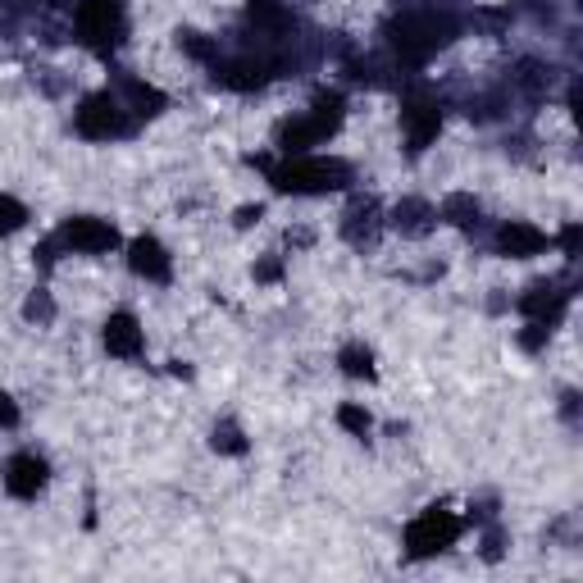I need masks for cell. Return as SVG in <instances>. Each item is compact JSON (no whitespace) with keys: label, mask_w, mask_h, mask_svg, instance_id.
I'll use <instances>...</instances> for the list:
<instances>
[{"label":"cell","mask_w":583,"mask_h":583,"mask_svg":"<svg viewBox=\"0 0 583 583\" xmlns=\"http://www.w3.org/2000/svg\"><path fill=\"white\" fill-rule=\"evenodd\" d=\"M23 224H28V210H23V201H14V196H0V237L19 233Z\"/></svg>","instance_id":"cell-20"},{"label":"cell","mask_w":583,"mask_h":583,"mask_svg":"<svg viewBox=\"0 0 583 583\" xmlns=\"http://www.w3.org/2000/svg\"><path fill=\"white\" fill-rule=\"evenodd\" d=\"M451 23L447 19H429V14H415V19H401L392 28V46H397L406 60H429L438 51L442 41H447Z\"/></svg>","instance_id":"cell-4"},{"label":"cell","mask_w":583,"mask_h":583,"mask_svg":"<svg viewBox=\"0 0 583 583\" xmlns=\"http://www.w3.org/2000/svg\"><path fill=\"white\" fill-rule=\"evenodd\" d=\"M520 310H524L529 319H538V324L552 328L556 319H561V310H565V292H552L547 283H538V287L529 292V297L520 301Z\"/></svg>","instance_id":"cell-13"},{"label":"cell","mask_w":583,"mask_h":583,"mask_svg":"<svg viewBox=\"0 0 583 583\" xmlns=\"http://www.w3.org/2000/svg\"><path fill=\"white\" fill-rule=\"evenodd\" d=\"M429 219H433V210L424 201H401L397 205V224L406 228V233H424V228H429Z\"/></svg>","instance_id":"cell-18"},{"label":"cell","mask_w":583,"mask_h":583,"mask_svg":"<svg viewBox=\"0 0 583 583\" xmlns=\"http://www.w3.org/2000/svg\"><path fill=\"white\" fill-rule=\"evenodd\" d=\"M28 315H41V319H46V315H51V301H46V297L28 301Z\"/></svg>","instance_id":"cell-26"},{"label":"cell","mask_w":583,"mask_h":583,"mask_svg":"<svg viewBox=\"0 0 583 583\" xmlns=\"http://www.w3.org/2000/svg\"><path fill=\"white\" fill-rule=\"evenodd\" d=\"M306 119L310 123H315V128H319V133H333V128H338V123H342V96L338 92H319L315 96V105H310V114H306Z\"/></svg>","instance_id":"cell-14"},{"label":"cell","mask_w":583,"mask_h":583,"mask_svg":"<svg viewBox=\"0 0 583 583\" xmlns=\"http://www.w3.org/2000/svg\"><path fill=\"white\" fill-rule=\"evenodd\" d=\"M401 119H406V146L410 151H424V146L438 137V128H442V110L438 105H429V101H410Z\"/></svg>","instance_id":"cell-8"},{"label":"cell","mask_w":583,"mask_h":583,"mask_svg":"<svg viewBox=\"0 0 583 583\" xmlns=\"http://www.w3.org/2000/svg\"><path fill=\"white\" fill-rule=\"evenodd\" d=\"M128 269H133L137 278H169V251H164L155 237H137L133 246H128Z\"/></svg>","instance_id":"cell-10"},{"label":"cell","mask_w":583,"mask_h":583,"mask_svg":"<svg viewBox=\"0 0 583 583\" xmlns=\"http://www.w3.org/2000/svg\"><path fill=\"white\" fill-rule=\"evenodd\" d=\"M543 246H547V237L538 233L533 224H506L502 233H497V251L502 256H515V260H529V256H543Z\"/></svg>","instance_id":"cell-11"},{"label":"cell","mask_w":583,"mask_h":583,"mask_svg":"<svg viewBox=\"0 0 583 583\" xmlns=\"http://www.w3.org/2000/svg\"><path fill=\"white\" fill-rule=\"evenodd\" d=\"M105 351L119 360H133L137 351H142V328H137V319L128 315V310L105 319Z\"/></svg>","instance_id":"cell-9"},{"label":"cell","mask_w":583,"mask_h":583,"mask_svg":"<svg viewBox=\"0 0 583 583\" xmlns=\"http://www.w3.org/2000/svg\"><path fill=\"white\" fill-rule=\"evenodd\" d=\"M274 187L278 192H292V196H319V192H338L347 187L351 169L342 160H319V155H292L274 169Z\"/></svg>","instance_id":"cell-1"},{"label":"cell","mask_w":583,"mask_h":583,"mask_svg":"<svg viewBox=\"0 0 583 583\" xmlns=\"http://www.w3.org/2000/svg\"><path fill=\"white\" fill-rule=\"evenodd\" d=\"M133 105H137V114H142V119H151V114L164 110V96L155 92V87H146V82H133Z\"/></svg>","instance_id":"cell-21"},{"label":"cell","mask_w":583,"mask_h":583,"mask_svg":"<svg viewBox=\"0 0 583 583\" xmlns=\"http://www.w3.org/2000/svg\"><path fill=\"white\" fill-rule=\"evenodd\" d=\"M46 461L41 456H32V451H23V456H14L10 465H5V488H10V497H19V502H32L41 488H46Z\"/></svg>","instance_id":"cell-7"},{"label":"cell","mask_w":583,"mask_h":583,"mask_svg":"<svg viewBox=\"0 0 583 583\" xmlns=\"http://www.w3.org/2000/svg\"><path fill=\"white\" fill-rule=\"evenodd\" d=\"M461 538V520L451 511H442V506H429L424 515H415L406 529V552L415 556V561H424V556H438L447 552L451 543Z\"/></svg>","instance_id":"cell-2"},{"label":"cell","mask_w":583,"mask_h":583,"mask_svg":"<svg viewBox=\"0 0 583 583\" xmlns=\"http://www.w3.org/2000/svg\"><path fill=\"white\" fill-rule=\"evenodd\" d=\"M246 14H251V23H260V28H287V10L278 0H251Z\"/></svg>","instance_id":"cell-17"},{"label":"cell","mask_w":583,"mask_h":583,"mask_svg":"<svg viewBox=\"0 0 583 583\" xmlns=\"http://www.w3.org/2000/svg\"><path fill=\"white\" fill-rule=\"evenodd\" d=\"M128 123H123V110L114 96H87L78 110V133L82 137H92V142H110V137H119Z\"/></svg>","instance_id":"cell-5"},{"label":"cell","mask_w":583,"mask_h":583,"mask_svg":"<svg viewBox=\"0 0 583 583\" xmlns=\"http://www.w3.org/2000/svg\"><path fill=\"white\" fill-rule=\"evenodd\" d=\"M78 32L96 51H114L123 37V0H78Z\"/></svg>","instance_id":"cell-3"},{"label":"cell","mask_w":583,"mask_h":583,"mask_svg":"<svg viewBox=\"0 0 583 583\" xmlns=\"http://www.w3.org/2000/svg\"><path fill=\"white\" fill-rule=\"evenodd\" d=\"M442 219L456 228H470L474 219H479V201H474V196H447V201H442Z\"/></svg>","instance_id":"cell-16"},{"label":"cell","mask_w":583,"mask_h":583,"mask_svg":"<svg viewBox=\"0 0 583 583\" xmlns=\"http://www.w3.org/2000/svg\"><path fill=\"white\" fill-rule=\"evenodd\" d=\"M14 420H19V406H14L10 392H0V429H10Z\"/></svg>","instance_id":"cell-24"},{"label":"cell","mask_w":583,"mask_h":583,"mask_svg":"<svg viewBox=\"0 0 583 583\" xmlns=\"http://www.w3.org/2000/svg\"><path fill=\"white\" fill-rule=\"evenodd\" d=\"M561 246H565V256H574V251H579V228H565V233H561Z\"/></svg>","instance_id":"cell-25"},{"label":"cell","mask_w":583,"mask_h":583,"mask_svg":"<svg viewBox=\"0 0 583 583\" xmlns=\"http://www.w3.org/2000/svg\"><path fill=\"white\" fill-rule=\"evenodd\" d=\"M210 447L224 451V456H242L246 451V438L237 424H215V433H210Z\"/></svg>","instance_id":"cell-19"},{"label":"cell","mask_w":583,"mask_h":583,"mask_svg":"<svg viewBox=\"0 0 583 583\" xmlns=\"http://www.w3.org/2000/svg\"><path fill=\"white\" fill-rule=\"evenodd\" d=\"M338 424L347 433H356V438H365L369 433V410H360V406H342L338 410Z\"/></svg>","instance_id":"cell-22"},{"label":"cell","mask_w":583,"mask_h":583,"mask_svg":"<svg viewBox=\"0 0 583 583\" xmlns=\"http://www.w3.org/2000/svg\"><path fill=\"white\" fill-rule=\"evenodd\" d=\"M178 46H187V51L196 55V60H210V46H205L196 32H178Z\"/></svg>","instance_id":"cell-23"},{"label":"cell","mask_w":583,"mask_h":583,"mask_svg":"<svg viewBox=\"0 0 583 583\" xmlns=\"http://www.w3.org/2000/svg\"><path fill=\"white\" fill-rule=\"evenodd\" d=\"M60 242L69 246V251H82V256H101V251L119 246V233H114V224H105V219L78 215V219H69V224H64Z\"/></svg>","instance_id":"cell-6"},{"label":"cell","mask_w":583,"mask_h":583,"mask_svg":"<svg viewBox=\"0 0 583 583\" xmlns=\"http://www.w3.org/2000/svg\"><path fill=\"white\" fill-rule=\"evenodd\" d=\"M338 365H342V374H351V379H374V374H379V369H374V351L369 347H342Z\"/></svg>","instance_id":"cell-15"},{"label":"cell","mask_w":583,"mask_h":583,"mask_svg":"<svg viewBox=\"0 0 583 583\" xmlns=\"http://www.w3.org/2000/svg\"><path fill=\"white\" fill-rule=\"evenodd\" d=\"M215 78L224 82L228 92H256V87H265L269 82V69L260 60H237V64H224Z\"/></svg>","instance_id":"cell-12"},{"label":"cell","mask_w":583,"mask_h":583,"mask_svg":"<svg viewBox=\"0 0 583 583\" xmlns=\"http://www.w3.org/2000/svg\"><path fill=\"white\" fill-rule=\"evenodd\" d=\"M256 278H265V283H269V278H278V265H274V260H269V265H260Z\"/></svg>","instance_id":"cell-27"}]
</instances>
